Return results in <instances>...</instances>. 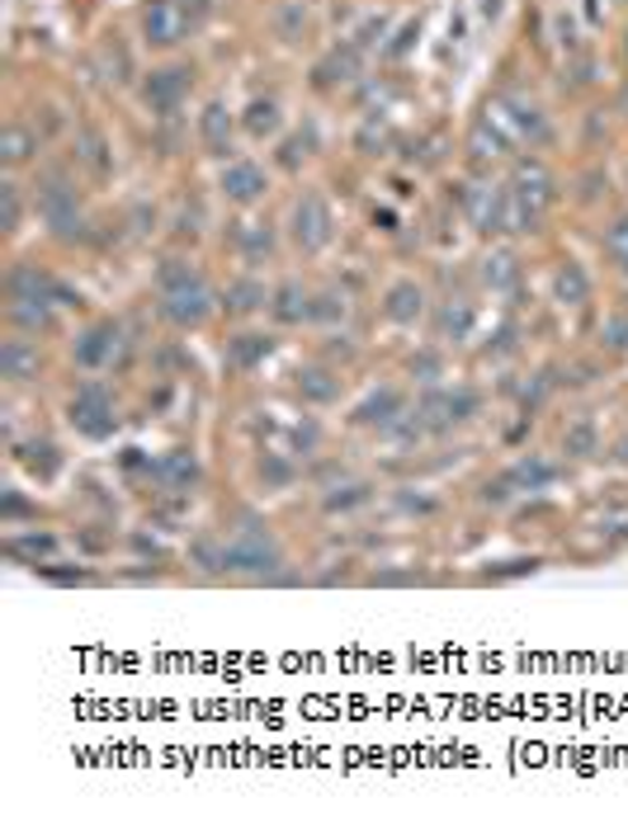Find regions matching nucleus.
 <instances>
[{
  "mask_svg": "<svg viewBox=\"0 0 628 825\" xmlns=\"http://www.w3.org/2000/svg\"><path fill=\"white\" fill-rule=\"evenodd\" d=\"M199 143L208 156H227L232 151V109L223 99H208L199 114Z\"/></svg>",
  "mask_w": 628,
  "mask_h": 825,
  "instance_id": "obj_17",
  "label": "nucleus"
},
{
  "mask_svg": "<svg viewBox=\"0 0 628 825\" xmlns=\"http://www.w3.org/2000/svg\"><path fill=\"white\" fill-rule=\"evenodd\" d=\"M119 345H124V331L114 326V321H95V326H86L71 340V359L81 369H105V364H114Z\"/></svg>",
  "mask_w": 628,
  "mask_h": 825,
  "instance_id": "obj_12",
  "label": "nucleus"
},
{
  "mask_svg": "<svg viewBox=\"0 0 628 825\" xmlns=\"http://www.w3.org/2000/svg\"><path fill=\"white\" fill-rule=\"evenodd\" d=\"M383 312H387V321H398V326H416V321L425 316V288L411 284V278H402V284L387 288Z\"/></svg>",
  "mask_w": 628,
  "mask_h": 825,
  "instance_id": "obj_19",
  "label": "nucleus"
},
{
  "mask_svg": "<svg viewBox=\"0 0 628 825\" xmlns=\"http://www.w3.org/2000/svg\"><path fill=\"white\" fill-rule=\"evenodd\" d=\"M562 449L572 453V458H591V453H596V425H591V420H577V425L567 430Z\"/></svg>",
  "mask_w": 628,
  "mask_h": 825,
  "instance_id": "obj_38",
  "label": "nucleus"
},
{
  "mask_svg": "<svg viewBox=\"0 0 628 825\" xmlns=\"http://www.w3.org/2000/svg\"><path fill=\"white\" fill-rule=\"evenodd\" d=\"M416 33H421V24H416V19H411V24L398 33V43H387V57H402L411 43H416Z\"/></svg>",
  "mask_w": 628,
  "mask_h": 825,
  "instance_id": "obj_45",
  "label": "nucleus"
},
{
  "mask_svg": "<svg viewBox=\"0 0 628 825\" xmlns=\"http://www.w3.org/2000/svg\"><path fill=\"white\" fill-rule=\"evenodd\" d=\"M482 411V396L473 387H430L421 401H416V415L425 434H449L454 425H468Z\"/></svg>",
  "mask_w": 628,
  "mask_h": 825,
  "instance_id": "obj_6",
  "label": "nucleus"
},
{
  "mask_svg": "<svg viewBox=\"0 0 628 825\" xmlns=\"http://www.w3.org/2000/svg\"><path fill=\"white\" fill-rule=\"evenodd\" d=\"M553 293L562 307H581V302H591V274H586L577 259H567V265H558L553 274Z\"/></svg>",
  "mask_w": 628,
  "mask_h": 825,
  "instance_id": "obj_24",
  "label": "nucleus"
},
{
  "mask_svg": "<svg viewBox=\"0 0 628 825\" xmlns=\"http://www.w3.org/2000/svg\"><path fill=\"white\" fill-rule=\"evenodd\" d=\"M269 316L279 321V326H303V321H312V288H303L298 278H284V284L269 293Z\"/></svg>",
  "mask_w": 628,
  "mask_h": 825,
  "instance_id": "obj_15",
  "label": "nucleus"
},
{
  "mask_svg": "<svg viewBox=\"0 0 628 825\" xmlns=\"http://www.w3.org/2000/svg\"><path fill=\"white\" fill-rule=\"evenodd\" d=\"M279 99H269V95H261V99H251L246 105V114H242V128L251 132V137H274L279 132Z\"/></svg>",
  "mask_w": 628,
  "mask_h": 825,
  "instance_id": "obj_30",
  "label": "nucleus"
},
{
  "mask_svg": "<svg viewBox=\"0 0 628 825\" xmlns=\"http://www.w3.org/2000/svg\"><path fill=\"white\" fill-rule=\"evenodd\" d=\"M156 481H161L166 491H189L194 481H199V458H194L189 449L166 453L161 462H156Z\"/></svg>",
  "mask_w": 628,
  "mask_h": 825,
  "instance_id": "obj_20",
  "label": "nucleus"
},
{
  "mask_svg": "<svg viewBox=\"0 0 628 825\" xmlns=\"http://www.w3.org/2000/svg\"><path fill=\"white\" fill-rule=\"evenodd\" d=\"M435 331H440V340H468V335H473V302H463V297L440 302Z\"/></svg>",
  "mask_w": 628,
  "mask_h": 825,
  "instance_id": "obj_25",
  "label": "nucleus"
},
{
  "mask_svg": "<svg viewBox=\"0 0 628 825\" xmlns=\"http://www.w3.org/2000/svg\"><path fill=\"white\" fill-rule=\"evenodd\" d=\"M506 151H510L506 137H501L492 124H487V118H478L473 132H468V156H473L478 166H492V160H501Z\"/></svg>",
  "mask_w": 628,
  "mask_h": 825,
  "instance_id": "obj_28",
  "label": "nucleus"
},
{
  "mask_svg": "<svg viewBox=\"0 0 628 825\" xmlns=\"http://www.w3.org/2000/svg\"><path fill=\"white\" fill-rule=\"evenodd\" d=\"M482 284L492 288V293H510L520 284V259L510 255V251H492L482 259Z\"/></svg>",
  "mask_w": 628,
  "mask_h": 825,
  "instance_id": "obj_29",
  "label": "nucleus"
},
{
  "mask_svg": "<svg viewBox=\"0 0 628 825\" xmlns=\"http://www.w3.org/2000/svg\"><path fill=\"white\" fill-rule=\"evenodd\" d=\"M194 29V14L185 0H151L143 10V43L147 48H180Z\"/></svg>",
  "mask_w": 628,
  "mask_h": 825,
  "instance_id": "obj_9",
  "label": "nucleus"
},
{
  "mask_svg": "<svg viewBox=\"0 0 628 825\" xmlns=\"http://www.w3.org/2000/svg\"><path fill=\"white\" fill-rule=\"evenodd\" d=\"M269 302V293H265V284L261 278H237V284H227V297H223V307H227V316H251V312H261Z\"/></svg>",
  "mask_w": 628,
  "mask_h": 825,
  "instance_id": "obj_27",
  "label": "nucleus"
},
{
  "mask_svg": "<svg viewBox=\"0 0 628 825\" xmlns=\"http://www.w3.org/2000/svg\"><path fill=\"white\" fill-rule=\"evenodd\" d=\"M52 548H57L52 533H19V538L6 542V552H10V557H24V552H29V557H33V567H38V557H48Z\"/></svg>",
  "mask_w": 628,
  "mask_h": 825,
  "instance_id": "obj_36",
  "label": "nucleus"
},
{
  "mask_svg": "<svg viewBox=\"0 0 628 825\" xmlns=\"http://www.w3.org/2000/svg\"><path fill=\"white\" fill-rule=\"evenodd\" d=\"M10 321L14 326H24V331H48L52 326V302H14L10 297Z\"/></svg>",
  "mask_w": 628,
  "mask_h": 825,
  "instance_id": "obj_33",
  "label": "nucleus"
},
{
  "mask_svg": "<svg viewBox=\"0 0 628 825\" xmlns=\"http://www.w3.org/2000/svg\"><path fill=\"white\" fill-rule=\"evenodd\" d=\"M156 307H161L170 326L199 331L213 316V288L189 259H166V265L156 269Z\"/></svg>",
  "mask_w": 628,
  "mask_h": 825,
  "instance_id": "obj_1",
  "label": "nucleus"
},
{
  "mask_svg": "<svg viewBox=\"0 0 628 825\" xmlns=\"http://www.w3.org/2000/svg\"><path fill=\"white\" fill-rule=\"evenodd\" d=\"M76 160L90 170V175H109L114 170V156H109V143L100 128H81L76 132Z\"/></svg>",
  "mask_w": 628,
  "mask_h": 825,
  "instance_id": "obj_26",
  "label": "nucleus"
},
{
  "mask_svg": "<svg viewBox=\"0 0 628 825\" xmlns=\"http://www.w3.org/2000/svg\"><path fill=\"white\" fill-rule=\"evenodd\" d=\"M506 481H510L516 491H543V487H553V481H558V462L529 453V458H520L516 468L506 472Z\"/></svg>",
  "mask_w": 628,
  "mask_h": 825,
  "instance_id": "obj_22",
  "label": "nucleus"
},
{
  "mask_svg": "<svg viewBox=\"0 0 628 825\" xmlns=\"http://www.w3.org/2000/svg\"><path fill=\"white\" fill-rule=\"evenodd\" d=\"M19 217H24V198H19V185H0V227L19 232Z\"/></svg>",
  "mask_w": 628,
  "mask_h": 825,
  "instance_id": "obj_37",
  "label": "nucleus"
},
{
  "mask_svg": "<svg viewBox=\"0 0 628 825\" xmlns=\"http://www.w3.org/2000/svg\"><path fill=\"white\" fill-rule=\"evenodd\" d=\"M506 194H510L506 232H539L548 208H553V198H558V179L548 175L543 160H520L516 175H510V185H506Z\"/></svg>",
  "mask_w": 628,
  "mask_h": 825,
  "instance_id": "obj_2",
  "label": "nucleus"
},
{
  "mask_svg": "<svg viewBox=\"0 0 628 825\" xmlns=\"http://www.w3.org/2000/svg\"><path fill=\"white\" fill-rule=\"evenodd\" d=\"M619 462H628V439H624V444H619Z\"/></svg>",
  "mask_w": 628,
  "mask_h": 825,
  "instance_id": "obj_49",
  "label": "nucleus"
},
{
  "mask_svg": "<svg viewBox=\"0 0 628 825\" xmlns=\"http://www.w3.org/2000/svg\"><path fill=\"white\" fill-rule=\"evenodd\" d=\"M510 350H516V326L506 321V326L497 331V345H487V354H510Z\"/></svg>",
  "mask_w": 628,
  "mask_h": 825,
  "instance_id": "obj_46",
  "label": "nucleus"
},
{
  "mask_svg": "<svg viewBox=\"0 0 628 825\" xmlns=\"http://www.w3.org/2000/svg\"><path fill=\"white\" fill-rule=\"evenodd\" d=\"M261 477L269 481V487H288V481H293V468H288V462L284 458H261Z\"/></svg>",
  "mask_w": 628,
  "mask_h": 825,
  "instance_id": "obj_41",
  "label": "nucleus"
},
{
  "mask_svg": "<svg viewBox=\"0 0 628 825\" xmlns=\"http://www.w3.org/2000/svg\"><path fill=\"white\" fill-rule=\"evenodd\" d=\"M317 439H322V430H317V425H312V420H307V425H298V430H293V449H298V453L307 458L312 449H317Z\"/></svg>",
  "mask_w": 628,
  "mask_h": 825,
  "instance_id": "obj_43",
  "label": "nucleus"
},
{
  "mask_svg": "<svg viewBox=\"0 0 628 825\" xmlns=\"http://www.w3.org/2000/svg\"><path fill=\"white\" fill-rule=\"evenodd\" d=\"M265 189H269V179H265V170L255 166V160H232V166L223 170V194H227V204L251 208V204H261V198H265Z\"/></svg>",
  "mask_w": 628,
  "mask_h": 825,
  "instance_id": "obj_14",
  "label": "nucleus"
},
{
  "mask_svg": "<svg viewBox=\"0 0 628 825\" xmlns=\"http://www.w3.org/2000/svg\"><path fill=\"white\" fill-rule=\"evenodd\" d=\"M19 514H29V500L19 495V491H6V524H14Z\"/></svg>",
  "mask_w": 628,
  "mask_h": 825,
  "instance_id": "obj_47",
  "label": "nucleus"
},
{
  "mask_svg": "<svg viewBox=\"0 0 628 825\" xmlns=\"http://www.w3.org/2000/svg\"><path fill=\"white\" fill-rule=\"evenodd\" d=\"M38 213H43L52 236H62V240H86L90 236V217H86L81 198H76V189L62 175L43 179V189H38Z\"/></svg>",
  "mask_w": 628,
  "mask_h": 825,
  "instance_id": "obj_5",
  "label": "nucleus"
},
{
  "mask_svg": "<svg viewBox=\"0 0 628 825\" xmlns=\"http://www.w3.org/2000/svg\"><path fill=\"white\" fill-rule=\"evenodd\" d=\"M242 246H246L251 259H261V255L274 251V232H269V227H246V232H242Z\"/></svg>",
  "mask_w": 628,
  "mask_h": 825,
  "instance_id": "obj_40",
  "label": "nucleus"
},
{
  "mask_svg": "<svg viewBox=\"0 0 628 825\" xmlns=\"http://www.w3.org/2000/svg\"><path fill=\"white\" fill-rule=\"evenodd\" d=\"M19 458H24L38 477H52V472H57V449H52V444H29Z\"/></svg>",
  "mask_w": 628,
  "mask_h": 825,
  "instance_id": "obj_39",
  "label": "nucleus"
},
{
  "mask_svg": "<svg viewBox=\"0 0 628 825\" xmlns=\"http://www.w3.org/2000/svg\"><path fill=\"white\" fill-rule=\"evenodd\" d=\"M605 255H610V259H615V269L628 278V213L615 217V223L605 227Z\"/></svg>",
  "mask_w": 628,
  "mask_h": 825,
  "instance_id": "obj_34",
  "label": "nucleus"
},
{
  "mask_svg": "<svg viewBox=\"0 0 628 825\" xmlns=\"http://www.w3.org/2000/svg\"><path fill=\"white\" fill-rule=\"evenodd\" d=\"M411 373H421V382H435L440 377V359L435 354H416V359H411Z\"/></svg>",
  "mask_w": 628,
  "mask_h": 825,
  "instance_id": "obj_44",
  "label": "nucleus"
},
{
  "mask_svg": "<svg viewBox=\"0 0 628 825\" xmlns=\"http://www.w3.org/2000/svg\"><path fill=\"white\" fill-rule=\"evenodd\" d=\"M38 369H43V354H38L33 340H6L0 345V377H10V382H29L38 377Z\"/></svg>",
  "mask_w": 628,
  "mask_h": 825,
  "instance_id": "obj_18",
  "label": "nucleus"
},
{
  "mask_svg": "<svg viewBox=\"0 0 628 825\" xmlns=\"http://www.w3.org/2000/svg\"><path fill=\"white\" fill-rule=\"evenodd\" d=\"M482 118L492 124L510 147H539V143H548V114L534 105V99H524V95H516V90H506V95H497L492 105L482 109Z\"/></svg>",
  "mask_w": 628,
  "mask_h": 825,
  "instance_id": "obj_4",
  "label": "nucleus"
},
{
  "mask_svg": "<svg viewBox=\"0 0 628 825\" xmlns=\"http://www.w3.org/2000/svg\"><path fill=\"white\" fill-rule=\"evenodd\" d=\"M402 415H406V396L398 387H379V392H369L360 406H355V425L387 430L392 420H402Z\"/></svg>",
  "mask_w": 628,
  "mask_h": 825,
  "instance_id": "obj_16",
  "label": "nucleus"
},
{
  "mask_svg": "<svg viewBox=\"0 0 628 825\" xmlns=\"http://www.w3.org/2000/svg\"><path fill=\"white\" fill-rule=\"evenodd\" d=\"M33 151H38V137L24 124H10L6 137H0V156H6V166H24Z\"/></svg>",
  "mask_w": 628,
  "mask_h": 825,
  "instance_id": "obj_31",
  "label": "nucleus"
},
{
  "mask_svg": "<svg viewBox=\"0 0 628 825\" xmlns=\"http://www.w3.org/2000/svg\"><path fill=\"white\" fill-rule=\"evenodd\" d=\"M605 340H610L615 350H628V312H615L605 321Z\"/></svg>",
  "mask_w": 628,
  "mask_h": 825,
  "instance_id": "obj_42",
  "label": "nucleus"
},
{
  "mask_svg": "<svg viewBox=\"0 0 628 825\" xmlns=\"http://www.w3.org/2000/svg\"><path fill=\"white\" fill-rule=\"evenodd\" d=\"M298 396L303 401H312V406H331V401L341 396V377L331 373V369H322V364H307V369H298Z\"/></svg>",
  "mask_w": 628,
  "mask_h": 825,
  "instance_id": "obj_21",
  "label": "nucleus"
},
{
  "mask_svg": "<svg viewBox=\"0 0 628 825\" xmlns=\"http://www.w3.org/2000/svg\"><path fill=\"white\" fill-rule=\"evenodd\" d=\"M369 491H374V487H369V481H345V487L336 481V487L326 491V500H322V505H326V514H345V510L364 505V500H369Z\"/></svg>",
  "mask_w": 628,
  "mask_h": 825,
  "instance_id": "obj_32",
  "label": "nucleus"
},
{
  "mask_svg": "<svg viewBox=\"0 0 628 825\" xmlns=\"http://www.w3.org/2000/svg\"><path fill=\"white\" fill-rule=\"evenodd\" d=\"M463 217L482 236H497L510 223V194L506 185H468L463 189Z\"/></svg>",
  "mask_w": 628,
  "mask_h": 825,
  "instance_id": "obj_10",
  "label": "nucleus"
},
{
  "mask_svg": "<svg viewBox=\"0 0 628 825\" xmlns=\"http://www.w3.org/2000/svg\"><path fill=\"white\" fill-rule=\"evenodd\" d=\"M303 156H307V143H303V137H293V143H284V166H298Z\"/></svg>",
  "mask_w": 628,
  "mask_h": 825,
  "instance_id": "obj_48",
  "label": "nucleus"
},
{
  "mask_svg": "<svg viewBox=\"0 0 628 825\" xmlns=\"http://www.w3.org/2000/svg\"><path fill=\"white\" fill-rule=\"evenodd\" d=\"M345 316H350L345 293H336V288L312 293V321H345Z\"/></svg>",
  "mask_w": 628,
  "mask_h": 825,
  "instance_id": "obj_35",
  "label": "nucleus"
},
{
  "mask_svg": "<svg viewBox=\"0 0 628 825\" xmlns=\"http://www.w3.org/2000/svg\"><path fill=\"white\" fill-rule=\"evenodd\" d=\"M279 567H284V552H279V542H274V533L255 514H242V529H232V538H223V571L274 576Z\"/></svg>",
  "mask_w": 628,
  "mask_h": 825,
  "instance_id": "obj_3",
  "label": "nucleus"
},
{
  "mask_svg": "<svg viewBox=\"0 0 628 825\" xmlns=\"http://www.w3.org/2000/svg\"><path fill=\"white\" fill-rule=\"evenodd\" d=\"M189 67H156L147 80H143V99H147V109L156 118H175L180 114V105L189 99Z\"/></svg>",
  "mask_w": 628,
  "mask_h": 825,
  "instance_id": "obj_11",
  "label": "nucleus"
},
{
  "mask_svg": "<svg viewBox=\"0 0 628 825\" xmlns=\"http://www.w3.org/2000/svg\"><path fill=\"white\" fill-rule=\"evenodd\" d=\"M360 67H364V48H355V43L345 38L341 48H331L322 62L312 67V80H317L322 90H336V86H350V80L360 76Z\"/></svg>",
  "mask_w": 628,
  "mask_h": 825,
  "instance_id": "obj_13",
  "label": "nucleus"
},
{
  "mask_svg": "<svg viewBox=\"0 0 628 825\" xmlns=\"http://www.w3.org/2000/svg\"><path fill=\"white\" fill-rule=\"evenodd\" d=\"M269 354H274V340H269V335L246 331V335H232V340H227V369H237V373H246V369H255V364H265Z\"/></svg>",
  "mask_w": 628,
  "mask_h": 825,
  "instance_id": "obj_23",
  "label": "nucleus"
},
{
  "mask_svg": "<svg viewBox=\"0 0 628 825\" xmlns=\"http://www.w3.org/2000/svg\"><path fill=\"white\" fill-rule=\"evenodd\" d=\"M288 236H293V246H298L303 255H317V251L331 246V236H336V217H331V204L322 194H303L298 204H293Z\"/></svg>",
  "mask_w": 628,
  "mask_h": 825,
  "instance_id": "obj_7",
  "label": "nucleus"
},
{
  "mask_svg": "<svg viewBox=\"0 0 628 825\" xmlns=\"http://www.w3.org/2000/svg\"><path fill=\"white\" fill-rule=\"evenodd\" d=\"M71 430L86 434V439H109L114 430H119V415H114V396L100 387V382H81L71 396Z\"/></svg>",
  "mask_w": 628,
  "mask_h": 825,
  "instance_id": "obj_8",
  "label": "nucleus"
}]
</instances>
